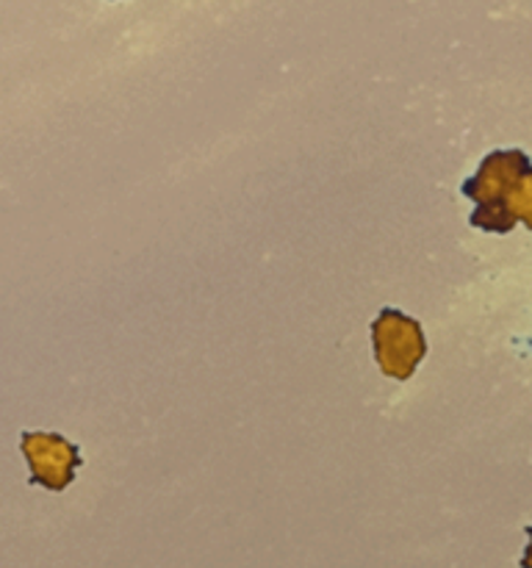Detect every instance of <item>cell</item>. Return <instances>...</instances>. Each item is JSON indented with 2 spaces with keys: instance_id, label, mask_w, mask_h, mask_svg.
Listing matches in <instances>:
<instances>
[{
  "instance_id": "cell-4",
  "label": "cell",
  "mask_w": 532,
  "mask_h": 568,
  "mask_svg": "<svg viewBox=\"0 0 532 568\" xmlns=\"http://www.w3.org/2000/svg\"><path fill=\"white\" fill-rule=\"evenodd\" d=\"M526 536H530V544H526L524 558H521V568H532V527H526Z\"/></svg>"
},
{
  "instance_id": "cell-2",
  "label": "cell",
  "mask_w": 532,
  "mask_h": 568,
  "mask_svg": "<svg viewBox=\"0 0 532 568\" xmlns=\"http://www.w3.org/2000/svg\"><path fill=\"white\" fill-rule=\"evenodd\" d=\"M371 347H375V361L382 375L393 381H408L427 355L421 325L397 308L380 311L371 325Z\"/></svg>"
},
{
  "instance_id": "cell-1",
  "label": "cell",
  "mask_w": 532,
  "mask_h": 568,
  "mask_svg": "<svg viewBox=\"0 0 532 568\" xmlns=\"http://www.w3.org/2000/svg\"><path fill=\"white\" fill-rule=\"evenodd\" d=\"M474 203L469 222L485 233H510L519 222L532 231V161L524 150H493L463 183Z\"/></svg>"
},
{
  "instance_id": "cell-3",
  "label": "cell",
  "mask_w": 532,
  "mask_h": 568,
  "mask_svg": "<svg viewBox=\"0 0 532 568\" xmlns=\"http://www.w3.org/2000/svg\"><path fill=\"white\" fill-rule=\"evenodd\" d=\"M20 449L28 460L31 486H42L59 494L72 486L78 469H81V453L72 442L59 433H22Z\"/></svg>"
}]
</instances>
